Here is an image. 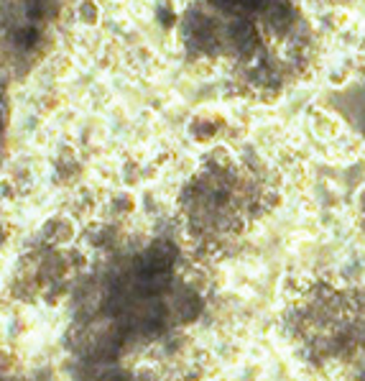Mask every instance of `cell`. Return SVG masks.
Returning <instances> with one entry per match:
<instances>
[{"mask_svg": "<svg viewBox=\"0 0 365 381\" xmlns=\"http://www.w3.org/2000/svg\"><path fill=\"white\" fill-rule=\"evenodd\" d=\"M256 205L258 187L253 177L230 161L202 169L182 197L189 235L202 243L237 235L256 215Z\"/></svg>", "mask_w": 365, "mask_h": 381, "instance_id": "obj_1", "label": "cell"}, {"mask_svg": "<svg viewBox=\"0 0 365 381\" xmlns=\"http://www.w3.org/2000/svg\"><path fill=\"white\" fill-rule=\"evenodd\" d=\"M363 228H365V197H363Z\"/></svg>", "mask_w": 365, "mask_h": 381, "instance_id": "obj_2", "label": "cell"}]
</instances>
